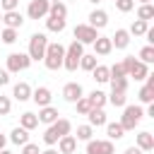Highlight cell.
<instances>
[{
    "label": "cell",
    "mask_w": 154,
    "mask_h": 154,
    "mask_svg": "<svg viewBox=\"0 0 154 154\" xmlns=\"http://www.w3.org/2000/svg\"><path fill=\"white\" fill-rule=\"evenodd\" d=\"M70 132H72V123H70L67 118H58L53 125L46 128V132H43V144L53 147V144H58L60 137H65V135H70Z\"/></svg>",
    "instance_id": "obj_1"
},
{
    "label": "cell",
    "mask_w": 154,
    "mask_h": 154,
    "mask_svg": "<svg viewBox=\"0 0 154 154\" xmlns=\"http://www.w3.org/2000/svg\"><path fill=\"white\" fill-rule=\"evenodd\" d=\"M63 58H65V46L58 43V41H48L46 46V53H43V65L48 70H60L63 67Z\"/></svg>",
    "instance_id": "obj_2"
},
{
    "label": "cell",
    "mask_w": 154,
    "mask_h": 154,
    "mask_svg": "<svg viewBox=\"0 0 154 154\" xmlns=\"http://www.w3.org/2000/svg\"><path fill=\"white\" fill-rule=\"evenodd\" d=\"M46 46H48V36H46V34H41V31L31 34V38H29V51H26V55L31 58V63H34V60H43Z\"/></svg>",
    "instance_id": "obj_3"
},
{
    "label": "cell",
    "mask_w": 154,
    "mask_h": 154,
    "mask_svg": "<svg viewBox=\"0 0 154 154\" xmlns=\"http://www.w3.org/2000/svg\"><path fill=\"white\" fill-rule=\"evenodd\" d=\"M84 55V46L82 43H77V41H72L67 48H65V58H63V67L65 70H70V72H75L77 67H79V58Z\"/></svg>",
    "instance_id": "obj_4"
},
{
    "label": "cell",
    "mask_w": 154,
    "mask_h": 154,
    "mask_svg": "<svg viewBox=\"0 0 154 154\" xmlns=\"http://www.w3.org/2000/svg\"><path fill=\"white\" fill-rule=\"evenodd\" d=\"M142 116H144L142 106H123V118H120L118 123H120V125H123V130L128 132V130H135V128L140 125Z\"/></svg>",
    "instance_id": "obj_5"
},
{
    "label": "cell",
    "mask_w": 154,
    "mask_h": 154,
    "mask_svg": "<svg viewBox=\"0 0 154 154\" xmlns=\"http://www.w3.org/2000/svg\"><path fill=\"white\" fill-rule=\"evenodd\" d=\"M29 65H31V58L26 55V53H10L7 55V72L10 75H17V72H24V70H29Z\"/></svg>",
    "instance_id": "obj_6"
},
{
    "label": "cell",
    "mask_w": 154,
    "mask_h": 154,
    "mask_svg": "<svg viewBox=\"0 0 154 154\" xmlns=\"http://www.w3.org/2000/svg\"><path fill=\"white\" fill-rule=\"evenodd\" d=\"M72 34H75V41L82 43V46H91V43L99 38V31H96L94 26H89V24H77Z\"/></svg>",
    "instance_id": "obj_7"
},
{
    "label": "cell",
    "mask_w": 154,
    "mask_h": 154,
    "mask_svg": "<svg viewBox=\"0 0 154 154\" xmlns=\"http://www.w3.org/2000/svg\"><path fill=\"white\" fill-rule=\"evenodd\" d=\"M48 7H51L48 0H31L26 7V17L29 19H43V17H48Z\"/></svg>",
    "instance_id": "obj_8"
},
{
    "label": "cell",
    "mask_w": 154,
    "mask_h": 154,
    "mask_svg": "<svg viewBox=\"0 0 154 154\" xmlns=\"http://www.w3.org/2000/svg\"><path fill=\"white\" fill-rule=\"evenodd\" d=\"M87 154H116V147L111 140H89Z\"/></svg>",
    "instance_id": "obj_9"
},
{
    "label": "cell",
    "mask_w": 154,
    "mask_h": 154,
    "mask_svg": "<svg viewBox=\"0 0 154 154\" xmlns=\"http://www.w3.org/2000/svg\"><path fill=\"white\" fill-rule=\"evenodd\" d=\"M82 96H84V89H82L79 82H67V84L63 87V99H65L67 103H75V101H79Z\"/></svg>",
    "instance_id": "obj_10"
},
{
    "label": "cell",
    "mask_w": 154,
    "mask_h": 154,
    "mask_svg": "<svg viewBox=\"0 0 154 154\" xmlns=\"http://www.w3.org/2000/svg\"><path fill=\"white\" fill-rule=\"evenodd\" d=\"M51 99H53V94H51L48 87H36V89H31V101H34L38 108L51 106Z\"/></svg>",
    "instance_id": "obj_11"
},
{
    "label": "cell",
    "mask_w": 154,
    "mask_h": 154,
    "mask_svg": "<svg viewBox=\"0 0 154 154\" xmlns=\"http://www.w3.org/2000/svg\"><path fill=\"white\" fill-rule=\"evenodd\" d=\"M2 24L7 29H22L24 24V14L19 10H12V12H2Z\"/></svg>",
    "instance_id": "obj_12"
},
{
    "label": "cell",
    "mask_w": 154,
    "mask_h": 154,
    "mask_svg": "<svg viewBox=\"0 0 154 154\" xmlns=\"http://www.w3.org/2000/svg\"><path fill=\"white\" fill-rule=\"evenodd\" d=\"M36 118H38V123H43V125H53V123L60 118V113H58L55 106H43V108H38Z\"/></svg>",
    "instance_id": "obj_13"
},
{
    "label": "cell",
    "mask_w": 154,
    "mask_h": 154,
    "mask_svg": "<svg viewBox=\"0 0 154 154\" xmlns=\"http://www.w3.org/2000/svg\"><path fill=\"white\" fill-rule=\"evenodd\" d=\"M135 147H137V149H142L144 154H147V152H152V149H154V135H152L149 130H142V132L135 137Z\"/></svg>",
    "instance_id": "obj_14"
},
{
    "label": "cell",
    "mask_w": 154,
    "mask_h": 154,
    "mask_svg": "<svg viewBox=\"0 0 154 154\" xmlns=\"http://www.w3.org/2000/svg\"><path fill=\"white\" fill-rule=\"evenodd\" d=\"M89 26H94L96 31L99 29H103L106 24H108V12H103V10H91L89 12V22H87Z\"/></svg>",
    "instance_id": "obj_15"
},
{
    "label": "cell",
    "mask_w": 154,
    "mask_h": 154,
    "mask_svg": "<svg viewBox=\"0 0 154 154\" xmlns=\"http://www.w3.org/2000/svg\"><path fill=\"white\" fill-rule=\"evenodd\" d=\"M111 46L118 48V51H125V48L130 46V34H128V29H116V34L111 36Z\"/></svg>",
    "instance_id": "obj_16"
},
{
    "label": "cell",
    "mask_w": 154,
    "mask_h": 154,
    "mask_svg": "<svg viewBox=\"0 0 154 154\" xmlns=\"http://www.w3.org/2000/svg\"><path fill=\"white\" fill-rule=\"evenodd\" d=\"M87 120H89V125H91V128H103V125L108 123V118H106V111H103V108H91V111L87 113Z\"/></svg>",
    "instance_id": "obj_17"
},
{
    "label": "cell",
    "mask_w": 154,
    "mask_h": 154,
    "mask_svg": "<svg viewBox=\"0 0 154 154\" xmlns=\"http://www.w3.org/2000/svg\"><path fill=\"white\" fill-rule=\"evenodd\" d=\"M77 152V140L75 135H65L58 140V154H75Z\"/></svg>",
    "instance_id": "obj_18"
},
{
    "label": "cell",
    "mask_w": 154,
    "mask_h": 154,
    "mask_svg": "<svg viewBox=\"0 0 154 154\" xmlns=\"http://www.w3.org/2000/svg\"><path fill=\"white\" fill-rule=\"evenodd\" d=\"M91 46H94V55H108V53L113 51V46H111V36H99Z\"/></svg>",
    "instance_id": "obj_19"
},
{
    "label": "cell",
    "mask_w": 154,
    "mask_h": 154,
    "mask_svg": "<svg viewBox=\"0 0 154 154\" xmlns=\"http://www.w3.org/2000/svg\"><path fill=\"white\" fill-rule=\"evenodd\" d=\"M147 75H149V65H144V63H140V60H135L132 67L128 70V77H135V82H142Z\"/></svg>",
    "instance_id": "obj_20"
},
{
    "label": "cell",
    "mask_w": 154,
    "mask_h": 154,
    "mask_svg": "<svg viewBox=\"0 0 154 154\" xmlns=\"http://www.w3.org/2000/svg\"><path fill=\"white\" fill-rule=\"evenodd\" d=\"M12 96H14L17 101H29V99H31V87H29L26 82H17V84L12 87Z\"/></svg>",
    "instance_id": "obj_21"
},
{
    "label": "cell",
    "mask_w": 154,
    "mask_h": 154,
    "mask_svg": "<svg viewBox=\"0 0 154 154\" xmlns=\"http://www.w3.org/2000/svg\"><path fill=\"white\" fill-rule=\"evenodd\" d=\"M7 140H10L12 144H19V147H22V144H26V142H29V130H24V128H19V125H17V128H12V132H10V137H7Z\"/></svg>",
    "instance_id": "obj_22"
},
{
    "label": "cell",
    "mask_w": 154,
    "mask_h": 154,
    "mask_svg": "<svg viewBox=\"0 0 154 154\" xmlns=\"http://www.w3.org/2000/svg\"><path fill=\"white\" fill-rule=\"evenodd\" d=\"M19 128H24V130H34V128H38V118H36V113H31V111L22 113V116H19Z\"/></svg>",
    "instance_id": "obj_23"
},
{
    "label": "cell",
    "mask_w": 154,
    "mask_h": 154,
    "mask_svg": "<svg viewBox=\"0 0 154 154\" xmlns=\"http://www.w3.org/2000/svg\"><path fill=\"white\" fill-rule=\"evenodd\" d=\"M103 128H106V135H108L106 140H111V142H113V140L125 137V130H123V125H120V123H106Z\"/></svg>",
    "instance_id": "obj_24"
},
{
    "label": "cell",
    "mask_w": 154,
    "mask_h": 154,
    "mask_svg": "<svg viewBox=\"0 0 154 154\" xmlns=\"http://www.w3.org/2000/svg\"><path fill=\"white\" fill-rule=\"evenodd\" d=\"M75 140H77V142H89V140H94V128H91L89 123L77 125V135H75Z\"/></svg>",
    "instance_id": "obj_25"
},
{
    "label": "cell",
    "mask_w": 154,
    "mask_h": 154,
    "mask_svg": "<svg viewBox=\"0 0 154 154\" xmlns=\"http://www.w3.org/2000/svg\"><path fill=\"white\" fill-rule=\"evenodd\" d=\"M91 77L99 82V84H106L108 79H111V72H108V65H96L94 70H91Z\"/></svg>",
    "instance_id": "obj_26"
},
{
    "label": "cell",
    "mask_w": 154,
    "mask_h": 154,
    "mask_svg": "<svg viewBox=\"0 0 154 154\" xmlns=\"http://www.w3.org/2000/svg\"><path fill=\"white\" fill-rule=\"evenodd\" d=\"M87 99H89L91 108H103V106L108 103V101H106V94H103L101 89H94V91H91V94H89Z\"/></svg>",
    "instance_id": "obj_27"
},
{
    "label": "cell",
    "mask_w": 154,
    "mask_h": 154,
    "mask_svg": "<svg viewBox=\"0 0 154 154\" xmlns=\"http://www.w3.org/2000/svg\"><path fill=\"white\" fill-rule=\"evenodd\" d=\"M65 19H58V17H46V29L48 31H53V34H60V31H65Z\"/></svg>",
    "instance_id": "obj_28"
},
{
    "label": "cell",
    "mask_w": 154,
    "mask_h": 154,
    "mask_svg": "<svg viewBox=\"0 0 154 154\" xmlns=\"http://www.w3.org/2000/svg\"><path fill=\"white\" fill-rule=\"evenodd\" d=\"M147 29H149V22H142V19H135V22L130 24V29H128V34H130V36H144V34H147Z\"/></svg>",
    "instance_id": "obj_29"
},
{
    "label": "cell",
    "mask_w": 154,
    "mask_h": 154,
    "mask_svg": "<svg viewBox=\"0 0 154 154\" xmlns=\"http://www.w3.org/2000/svg\"><path fill=\"white\" fill-rule=\"evenodd\" d=\"M96 65H99V63H96V55H94V53H84V55L79 58V67H82L84 72H91Z\"/></svg>",
    "instance_id": "obj_30"
},
{
    "label": "cell",
    "mask_w": 154,
    "mask_h": 154,
    "mask_svg": "<svg viewBox=\"0 0 154 154\" xmlns=\"http://www.w3.org/2000/svg\"><path fill=\"white\" fill-rule=\"evenodd\" d=\"M48 17L65 19V17H67V7H65L63 2H51V7H48Z\"/></svg>",
    "instance_id": "obj_31"
},
{
    "label": "cell",
    "mask_w": 154,
    "mask_h": 154,
    "mask_svg": "<svg viewBox=\"0 0 154 154\" xmlns=\"http://www.w3.org/2000/svg\"><path fill=\"white\" fill-rule=\"evenodd\" d=\"M137 19H142V22H149V19H154V5H152V2H147V5H140V7H137Z\"/></svg>",
    "instance_id": "obj_32"
},
{
    "label": "cell",
    "mask_w": 154,
    "mask_h": 154,
    "mask_svg": "<svg viewBox=\"0 0 154 154\" xmlns=\"http://www.w3.org/2000/svg\"><path fill=\"white\" fill-rule=\"evenodd\" d=\"M106 101H108L111 106H116V108H123V106H128V99H125V94H118V91H111V94H106Z\"/></svg>",
    "instance_id": "obj_33"
},
{
    "label": "cell",
    "mask_w": 154,
    "mask_h": 154,
    "mask_svg": "<svg viewBox=\"0 0 154 154\" xmlns=\"http://www.w3.org/2000/svg\"><path fill=\"white\" fill-rule=\"evenodd\" d=\"M108 84H111V91H118V94H125V91H128V77L108 79Z\"/></svg>",
    "instance_id": "obj_34"
},
{
    "label": "cell",
    "mask_w": 154,
    "mask_h": 154,
    "mask_svg": "<svg viewBox=\"0 0 154 154\" xmlns=\"http://www.w3.org/2000/svg\"><path fill=\"white\" fill-rule=\"evenodd\" d=\"M0 41L7 43V46H12V43L17 41V29H7V26H5V29L0 31Z\"/></svg>",
    "instance_id": "obj_35"
},
{
    "label": "cell",
    "mask_w": 154,
    "mask_h": 154,
    "mask_svg": "<svg viewBox=\"0 0 154 154\" xmlns=\"http://www.w3.org/2000/svg\"><path fill=\"white\" fill-rule=\"evenodd\" d=\"M140 63H144V65H152L154 63V46H144L140 51Z\"/></svg>",
    "instance_id": "obj_36"
},
{
    "label": "cell",
    "mask_w": 154,
    "mask_h": 154,
    "mask_svg": "<svg viewBox=\"0 0 154 154\" xmlns=\"http://www.w3.org/2000/svg\"><path fill=\"white\" fill-rule=\"evenodd\" d=\"M137 99H140V103H154V89L142 87V89L137 91Z\"/></svg>",
    "instance_id": "obj_37"
},
{
    "label": "cell",
    "mask_w": 154,
    "mask_h": 154,
    "mask_svg": "<svg viewBox=\"0 0 154 154\" xmlns=\"http://www.w3.org/2000/svg\"><path fill=\"white\" fill-rule=\"evenodd\" d=\"M75 106H77V113H79V116H87V113L91 111V103H89L87 96H82L79 101H75Z\"/></svg>",
    "instance_id": "obj_38"
},
{
    "label": "cell",
    "mask_w": 154,
    "mask_h": 154,
    "mask_svg": "<svg viewBox=\"0 0 154 154\" xmlns=\"http://www.w3.org/2000/svg\"><path fill=\"white\" fill-rule=\"evenodd\" d=\"M116 2V10L118 12H130L135 7V0H113Z\"/></svg>",
    "instance_id": "obj_39"
},
{
    "label": "cell",
    "mask_w": 154,
    "mask_h": 154,
    "mask_svg": "<svg viewBox=\"0 0 154 154\" xmlns=\"http://www.w3.org/2000/svg\"><path fill=\"white\" fill-rule=\"evenodd\" d=\"M10 111H12V99L0 94V116H7Z\"/></svg>",
    "instance_id": "obj_40"
},
{
    "label": "cell",
    "mask_w": 154,
    "mask_h": 154,
    "mask_svg": "<svg viewBox=\"0 0 154 154\" xmlns=\"http://www.w3.org/2000/svg\"><path fill=\"white\" fill-rule=\"evenodd\" d=\"M108 72H111V79H116V77H125V70H123L120 63H113V65L108 67Z\"/></svg>",
    "instance_id": "obj_41"
},
{
    "label": "cell",
    "mask_w": 154,
    "mask_h": 154,
    "mask_svg": "<svg viewBox=\"0 0 154 154\" xmlns=\"http://www.w3.org/2000/svg\"><path fill=\"white\" fill-rule=\"evenodd\" d=\"M0 7H2V12H12L19 7V0H0Z\"/></svg>",
    "instance_id": "obj_42"
},
{
    "label": "cell",
    "mask_w": 154,
    "mask_h": 154,
    "mask_svg": "<svg viewBox=\"0 0 154 154\" xmlns=\"http://www.w3.org/2000/svg\"><path fill=\"white\" fill-rule=\"evenodd\" d=\"M22 154H41V149H38V144L26 142V144H22Z\"/></svg>",
    "instance_id": "obj_43"
},
{
    "label": "cell",
    "mask_w": 154,
    "mask_h": 154,
    "mask_svg": "<svg viewBox=\"0 0 154 154\" xmlns=\"http://www.w3.org/2000/svg\"><path fill=\"white\" fill-rule=\"evenodd\" d=\"M7 82H10V72H7L5 67H0V87H5Z\"/></svg>",
    "instance_id": "obj_44"
},
{
    "label": "cell",
    "mask_w": 154,
    "mask_h": 154,
    "mask_svg": "<svg viewBox=\"0 0 154 154\" xmlns=\"http://www.w3.org/2000/svg\"><path fill=\"white\" fill-rule=\"evenodd\" d=\"M144 36H147V46H154V29H152V26L147 29V34H144Z\"/></svg>",
    "instance_id": "obj_45"
},
{
    "label": "cell",
    "mask_w": 154,
    "mask_h": 154,
    "mask_svg": "<svg viewBox=\"0 0 154 154\" xmlns=\"http://www.w3.org/2000/svg\"><path fill=\"white\" fill-rule=\"evenodd\" d=\"M123 154H144V152H142V149H137V147L132 144V147H128V149H125Z\"/></svg>",
    "instance_id": "obj_46"
},
{
    "label": "cell",
    "mask_w": 154,
    "mask_h": 154,
    "mask_svg": "<svg viewBox=\"0 0 154 154\" xmlns=\"http://www.w3.org/2000/svg\"><path fill=\"white\" fill-rule=\"evenodd\" d=\"M147 116L154 118V103H147Z\"/></svg>",
    "instance_id": "obj_47"
},
{
    "label": "cell",
    "mask_w": 154,
    "mask_h": 154,
    "mask_svg": "<svg viewBox=\"0 0 154 154\" xmlns=\"http://www.w3.org/2000/svg\"><path fill=\"white\" fill-rule=\"evenodd\" d=\"M5 144H7V137L0 132V149H5Z\"/></svg>",
    "instance_id": "obj_48"
},
{
    "label": "cell",
    "mask_w": 154,
    "mask_h": 154,
    "mask_svg": "<svg viewBox=\"0 0 154 154\" xmlns=\"http://www.w3.org/2000/svg\"><path fill=\"white\" fill-rule=\"evenodd\" d=\"M41 154H58V149H53V147H48V149H43Z\"/></svg>",
    "instance_id": "obj_49"
},
{
    "label": "cell",
    "mask_w": 154,
    "mask_h": 154,
    "mask_svg": "<svg viewBox=\"0 0 154 154\" xmlns=\"http://www.w3.org/2000/svg\"><path fill=\"white\" fill-rule=\"evenodd\" d=\"M0 154H12V152H7V149H0Z\"/></svg>",
    "instance_id": "obj_50"
},
{
    "label": "cell",
    "mask_w": 154,
    "mask_h": 154,
    "mask_svg": "<svg viewBox=\"0 0 154 154\" xmlns=\"http://www.w3.org/2000/svg\"><path fill=\"white\" fill-rule=\"evenodd\" d=\"M89 2H91V5H96V2H101V0H89Z\"/></svg>",
    "instance_id": "obj_51"
},
{
    "label": "cell",
    "mask_w": 154,
    "mask_h": 154,
    "mask_svg": "<svg viewBox=\"0 0 154 154\" xmlns=\"http://www.w3.org/2000/svg\"><path fill=\"white\" fill-rule=\"evenodd\" d=\"M140 2H142V5H147V2H152V0H140Z\"/></svg>",
    "instance_id": "obj_52"
},
{
    "label": "cell",
    "mask_w": 154,
    "mask_h": 154,
    "mask_svg": "<svg viewBox=\"0 0 154 154\" xmlns=\"http://www.w3.org/2000/svg\"><path fill=\"white\" fill-rule=\"evenodd\" d=\"M48 2H60V0H48Z\"/></svg>",
    "instance_id": "obj_53"
},
{
    "label": "cell",
    "mask_w": 154,
    "mask_h": 154,
    "mask_svg": "<svg viewBox=\"0 0 154 154\" xmlns=\"http://www.w3.org/2000/svg\"><path fill=\"white\" fill-rule=\"evenodd\" d=\"M0 24H2V14H0Z\"/></svg>",
    "instance_id": "obj_54"
}]
</instances>
